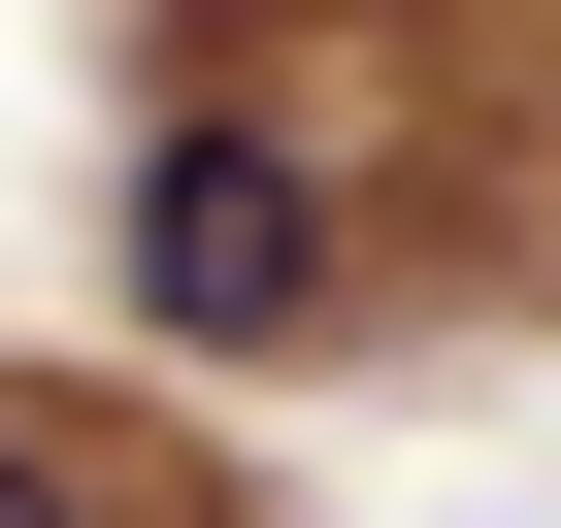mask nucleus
Returning <instances> with one entry per match:
<instances>
[{
    "instance_id": "f257e3e1",
    "label": "nucleus",
    "mask_w": 561,
    "mask_h": 528,
    "mask_svg": "<svg viewBox=\"0 0 561 528\" xmlns=\"http://www.w3.org/2000/svg\"><path fill=\"white\" fill-rule=\"evenodd\" d=\"M133 331H198V364H298V331H331L298 133H165V165H133Z\"/></svg>"
},
{
    "instance_id": "f03ea898",
    "label": "nucleus",
    "mask_w": 561,
    "mask_h": 528,
    "mask_svg": "<svg viewBox=\"0 0 561 528\" xmlns=\"http://www.w3.org/2000/svg\"><path fill=\"white\" fill-rule=\"evenodd\" d=\"M0 528H100V462H67V429H34V397H0Z\"/></svg>"
}]
</instances>
